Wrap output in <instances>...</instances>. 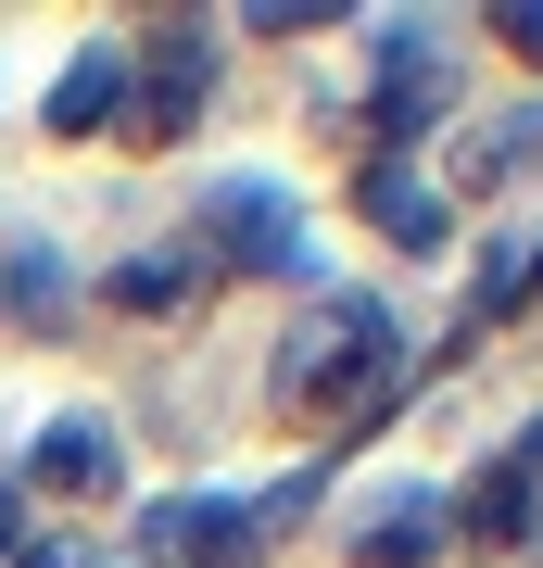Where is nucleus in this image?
<instances>
[{"label": "nucleus", "instance_id": "3", "mask_svg": "<svg viewBox=\"0 0 543 568\" xmlns=\"http://www.w3.org/2000/svg\"><path fill=\"white\" fill-rule=\"evenodd\" d=\"M202 89H215V39H202V26H164L152 63L127 77V126H140V140H190V126H202Z\"/></svg>", "mask_w": 543, "mask_h": 568}, {"label": "nucleus", "instance_id": "7", "mask_svg": "<svg viewBox=\"0 0 543 568\" xmlns=\"http://www.w3.org/2000/svg\"><path fill=\"white\" fill-rule=\"evenodd\" d=\"M443 530H455V493H404V506H380L354 530V568H418Z\"/></svg>", "mask_w": 543, "mask_h": 568}, {"label": "nucleus", "instance_id": "14", "mask_svg": "<svg viewBox=\"0 0 543 568\" xmlns=\"http://www.w3.org/2000/svg\"><path fill=\"white\" fill-rule=\"evenodd\" d=\"M493 39H505V51H519L531 77H543V13H493Z\"/></svg>", "mask_w": 543, "mask_h": 568}, {"label": "nucleus", "instance_id": "10", "mask_svg": "<svg viewBox=\"0 0 543 568\" xmlns=\"http://www.w3.org/2000/svg\"><path fill=\"white\" fill-rule=\"evenodd\" d=\"M26 480H39V493H114V443H101L89 417H63V429L26 443Z\"/></svg>", "mask_w": 543, "mask_h": 568}, {"label": "nucleus", "instance_id": "9", "mask_svg": "<svg viewBox=\"0 0 543 568\" xmlns=\"http://www.w3.org/2000/svg\"><path fill=\"white\" fill-rule=\"evenodd\" d=\"M455 530H467V544H493V556H505V544H531V480H519V455H493L481 480L455 493Z\"/></svg>", "mask_w": 543, "mask_h": 568}, {"label": "nucleus", "instance_id": "13", "mask_svg": "<svg viewBox=\"0 0 543 568\" xmlns=\"http://www.w3.org/2000/svg\"><path fill=\"white\" fill-rule=\"evenodd\" d=\"M0 304H13V316H26V328H39V316H51V304H63V265H51V253H39V241H13V265H0Z\"/></svg>", "mask_w": 543, "mask_h": 568}, {"label": "nucleus", "instance_id": "12", "mask_svg": "<svg viewBox=\"0 0 543 568\" xmlns=\"http://www.w3.org/2000/svg\"><path fill=\"white\" fill-rule=\"evenodd\" d=\"M190 278H202V253H127V265H114V304H127V316H178Z\"/></svg>", "mask_w": 543, "mask_h": 568}, {"label": "nucleus", "instance_id": "5", "mask_svg": "<svg viewBox=\"0 0 543 568\" xmlns=\"http://www.w3.org/2000/svg\"><path fill=\"white\" fill-rule=\"evenodd\" d=\"M418 126H443V63H430L418 26H392V63H380V89H366V140H380V164H404Z\"/></svg>", "mask_w": 543, "mask_h": 568}, {"label": "nucleus", "instance_id": "2", "mask_svg": "<svg viewBox=\"0 0 543 568\" xmlns=\"http://www.w3.org/2000/svg\"><path fill=\"white\" fill-rule=\"evenodd\" d=\"M140 556H178V568H253V556H265V518H253V493H178V506L140 518Z\"/></svg>", "mask_w": 543, "mask_h": 568}, {"label": "nucleus", "instance_id": "11", "mask_svg": "<svg viewBox=\"0 0 543 568\" xmlns=\"http://www.w3.org/2000/svg\"><path fill=\"white\" fill-rule=\"evenodd\" d=\"M531 152H543V102H531V114H505V126H481V140H455V190H493V178H519Z\"/></svg>", "mask_w": 543, "mask_h": 568}, {"label": "nucleus", "instance_id": "4", "mask_svg": "<svg viewBox=\"0 0 543 568\" xmlns=\"http://www.w3.org/2000/svg\"><path fill=\"white\" fill-rule=\"evenodd\" d=\"M215 265H265V278H303V227H291V203L265 178H228L215 190V241H202Z\"/></svg>", "mask_w": 543, "mask_h": 568}, {"label": "nucleus", "instance_id": "18", "mask_svg": "<svg viewBox=\"0 0 543 568\" xmlns=\"http://www.w3.org/2000/svg\"><path fill=\"white\" fill-rule=\"evenodd\" d=\"M531 278H543V253H531Z\"/></svg>", "mask_w": 543, "mask_h": 568}, {"label": "nucleus", "instance_id": "17", "mask_svg": "<svg viewBox=\"0 0 543 568\" xmlns=\"http://www.w3.org/2000/svg\"><path fill=\"white\" fill-rule=\"evenodd\" d=\"M13 568H77V556H51V544H26V556H13Z\"/></svg>", "mask_w": 543, "mask_h": 568}, {"label": "nucleus", "instance_id": "15", "mask_svg": "<svg viewBox=\"0 0 543 568\" xmlns=\"http://www.w3.org/2000/svg\"><path fill=\"white\" fill-rule=\"evenodd\" d=\"M13 556H26V506L0 493V568H13Z\"/></svg>", "mask_w": 543, "mask_h": 568}, {"label": "nucleus", "instance_id": "6", "mask_svg": "<svg viewBox=\"0 0 543 568\" xmlns=\"http://www.w3.org/2000/svg\"><path fill=\"white\" fill-rule=\"evenodd\" d=\"M354 203H366V227H380L392 253H443V227H455V203L418 178V164H366V178H354Z\"/></svg>", "mask_w": 543, "mask_h": 568}, {"label": "nucleus", "instance_id": "16", "mask_svg": "<svg viewBox=\"0 0 543 568\" xmlns=\"http://www.w3.org/2000/svg\"><path fill=\"white\" fill-rule=\"evenodd\" d=\"M519 480H543V429H531V443H519Z\"/></svg>", "mask_w": 543, "mask_h": 568}, {"label": "nucleus", "instance_id": "1", "mask_svg": "<svg viewBox=\"0 0 543 568\" xmlns=\"http://www.w3.org/2000/svg\"><path fill=\"white\" fill-rule=\"evenodd\" d=\"M392 392H404V342H392V316L366 304V291H329V304L279 342V405H291V417L380 429Z\"/></svg>", "mask_w": 543, "mask_h": 568}, {"label": "nucleus", "instance_id": "8", "mask_svg": "<svg viewBox=\"0 0 543 568\" xmlns=\"http://www.w3.org/2000/svg\"><path fill=\"white\" fill-rule=\"evenodd\" d=\"M114 114H127V51H77L63 89H51V140H89V126H114Z\"/></svg>", "mask_w": 543, "mask_h": 568}]
</instances>
